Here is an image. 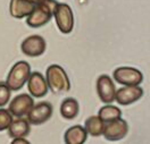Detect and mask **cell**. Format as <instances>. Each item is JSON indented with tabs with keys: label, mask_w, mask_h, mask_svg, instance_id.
<instances>
[{
	"label": "cell",
	"mask_w": 150,
	"mask_h": 144,
	"mask_svg": "<svg viewBox=\"0 0 150 144\" xmlns=\"http://www.w3.org/2000/svg\"><path fill=\"white\" fill-rule=\"evenodd\" d=\"M127 132H129V125L126 120H124L120 117L115 120L105 123L101 135H103V137L107 141L116 142V141L123 140L127 135Z\"/></svg>",
	"instance_id": "obj_5"
},
{
	"label": "cell",
	"mask_w": 150,
	"mask_h": 144,
	"mask_svg": "<svg viewBox=\"0 0 150 144\" xmlns=\"http://www.w3.org/2000/svg\"><path fill=\"white\" fill-rule=\"evenodd\" d=\"M35 5L30 0H10L9 13L14 18H24L31 14Z\"/></svg>",
	"instance_id": "obj_13"
},
{
	"label": "cell",
	"mask_w": 150,
	"mask_h": 144,
	"mask_svg": "<svg viewBox=\"0 0 150 144\" xmlns=\"http://www.w3.org/2000/svg\"><path fill=\"white\" fill-rule=\"evenodd\" d=\"M52 16H55L56 24L59 31L64 34H68L74 27V15L72 8L67 4H56Z\"/></svg>",
	"instance_id": "obj_4"
},
{
	"label": "cell",
	"mask_w": 150,
	"mask_h": 144,
	"mask_svg": "<svg viewBox=\"0 0 150 144\" xmlns=\"http://www.w3.org/2000/svg\"><path fill=\"white\" fill-rule=\"evenodd\" d=\"M11 120H13V115L9 112V110L0 108V132L7 129Z\"/></svg>",
	"instance_id": "obj_19"
},
{
	"label": "cell",
	"mask_w": 150,
	"mask_h": 144,
	"mask_svg": "<svg viewBox=\"0 0 150 144\" xmlns=\"http://www.w3.org/2000/svg\"><path fill=\"white\" fill-rule=\"evenodd\" d=\"M28 119L23 118V117H16V119H13L11 123L8 126V134L11 138H16V137H26L30 132H31V127Z\"/></svg>",
	"instance_id": "obj_14"
},
{
	"label": "cell",
	"mask_w": 150,
	"mask_h": 144,
	"mask_svg": "<svg viewBox=\"0 0 150 144\" xmlns=\"http://www.w3.org/2000/svg\"><path fill=\"white\" fill-rule=\"evenodd\" d=\"M103 125H105V123L98 116H91L85 120L84 128L89 135H91L93 137H98L103 134Z\"/></svg>",
	"instance_id": "obj_17"
},
{
	"label": "cell",
	"mask_w": 150,
	"mask_h": 144,
	"mask_svg": "<svg viewBox=\"0 0 150 144\" xmlns=\"http://www.w3.org/2000/svg\"><path fill=\"white\" fill-rule=\"evenodd\" d=\"M52 111L54 108L50 102H39L37 105H33L31 110L28 112V122L32 125H42L51 118Z\"/></svg>",
	"instance_id": "obj_6"
},
{
	"label": "cell",
	"mask_w": 150,
	"mask_h": 144,
	"mask_svg": "<svg viewBox=\"0 0 150 144\" xmlns=\"http://www.w3.org/2000/svg\"><path fill=\"white\" fill-rule=\"evenodd\" d=\"M28 89L30 94L34 98H42L48 93V84L46 78L39 72L30 74L28 79Z\"/></svg>",
	"instance_id": "obj_12"
},
{
	"label": "cell",
	"mask_w": 150,
	"mask_h": 144,
	"mask_svg": "<svg viewBox=\"0 0 150 144\" xmlns=\"http://www.w3.org/2000/svg\"><path fill=\"white\" fill-rule=\"evenodd\" d=\"M10 89L7 86L5 82H0V107L6 106L9 102L10 99Z\"/></svg>",
	"instance_id": "obj_20"
},
{
	"label": "cell",
	"mask_w": 150,
	"mask_h": 144,
	"mask_svg": "<svg viewBox=\"0 0 150 144\" xmlns=\"http://www.w3.org/2000/svg\"><path fill=\"white\" fill-rule=\"evenodd\" d=\"M56 4L57 1L55 0H47L42 4L35 5L34 9L31 11L28 16H26V24L33 29L45 26L52 17V13L56 7Z\"/></svg>",
	"instance_id": "obj_2"
},
{
	"label": "cell",
	"mask_w": 150,
	"mask_h": 144,
	"mask_svg": "<svg viewBox=\"0 0 150 144\" xmlns=\"http://www.w3.org/2000/svg\"><path fill=\"white\" fill-rule=\"evenodd\" d=\"M88 133L84 127L81 125H75L69 127L65 132L64 141L66 144H83L86 141Z\"/></svg>",
	"instance_id": "obj_15"
},
{
	"label": "cell",
	"mask_w": 150,
	"mask_h": 144,
	"mask_svg": "<svg viewBox=\"0 0 150 144\" xmlns=\"http://www.w3.org/2000/svg\"><path fill=\"white\" fill-rule=\"evenodd\" d=\"M31 2H33L34 5H39V4H42V2H45V1H47V0H30Z\"/></svg>",
	"instance_id": "obj_22"
},
{
	"label": "cell",
	"mask_w": 150,
	"mask_h": 144,
	"mask_svg": "<svg viewBox=\"0 0 150 144\" xmlns=\"http://www.w3.org/2000/svg\"><path fill=\"white\" fill-rule=\"evenodd\" d=\"M122 116V111L118 107L112 106L110 103H107L106 106H103V108H100L99 112H98V117L103 120V123H108L115 120L117 118H120Z\"/></svg>",
	"instance_id": "obj_18"
},
{
	"label": "cell",
	"mask_w": 150,
	"mask_h": 144,
	"mask_svg": "<svg viewBox=\"0 0 150 144\" xmlns=\"http://www.w3.org/2000/svg\"><path fill=\"white\" fill-rule=\"evenodd\" d=\"M115 92L116 87L112 79L108 75L103 74L100 75L97 79V93L103 103H112L115 100Z\"/></svg>",
	"instance_id": "obj_9"
},
{
	"label": "cell",
	"mask_w": 150,
	"mask_h": 144,
	"mask_svg": "<svg viewBox=\"0 0 150 144\" xmlns=\"http://www.w3.org/2000/svg\"><path fill=\"white\" fill-rule=\"evenodd\" d=\"M79 111H80V106L74 98H67L60 105V115L67 120L74 119L79 115Z\"/></svg>",
	"instance_id": "obj_16"
},
{
	"label": "cell",
	"mask_w": 150,
	"mask_h": 144,
	"mask_svg": "<svg viewBox=\"0 0 150 144\" xmlns=\"http://www.w3.org/2000/svg\"><path fill=\"white\" fill-rule=\"evenodd\" d=\"M30 74H31L30 64L28 61L21 60L11 67L5 83L10 89V91H18L28 82Z\"/></svg>",
	"instance_id": "obj_3"
},
{
	"label": "cell",
	"mask_w": 150,
	"mask_h": 144,
	"mask_svg": "<svg viewBox=\"0 0 150 144\" xmlns=\"http://www.w3.org/2000/svg\"><path fill=\"white\" fill-rule=\"evenodd\" d=\"M17 143H24V144H28L30 142H28V140H25L24 137H16V138H14L13 140V144H17Z\"/></svg>",
	"instance_id": "obj_21"
},
{
	"label": "cell",
	"mask_w": 150,
	"mask_h": 144,
	"mask_svg": "<svg viewBox=\"0 0 150 144\" xmlns=\"http://www.w3.org/2000/svg\"><path fill=\"white\" fill-rule=\"evenodd\" d=\"M33 105H34L33 98L28 93H23V94H18L17 96H15L11 100L8 110L15 117H23V116L28 115V112L31 110Z\"/></svg>",
	"instance_id": "obj_11"
},
{
	"label": "cell",
	"mask_w": 150,
	"mask_h": 144,
	"mask_svg": "<svg viewBox=\"0 0 150 144\" xmlns=\"http://www.w3.org/2000/svg\"><path fill=\"white\" fill-rule=\"evenodd\" d=\"M143 96V90L139 85H124L115 92V100L118 105L129 106L137 102Z\"/></svg>",
	"instance_id": "obj_10"
},
{
	"label": "cell",
	"mask_w": 150,
	"mask_h": 144,
	"mask_svg": "<svg viewBox=\"0 0 150 144\" xmlns=\"http://www.w3.org/2000/svg\"><path fill=\"white\" fill-rule=\"evenodd\" d=\"M48 89L55 94L66 93L71 90V82L64 68L59 65H50L46 72Z\"/></svg>",
	"instance_id": "obj_1"
},
{
	"label": "cell",
	"mask_w": 150,
	"mask_h": 144,
	"mask_svg": "<svg viewBox=\"0 0 150 144\" xmlns=\"http://www.w3.org/2000/svg\"><path fill=\"white\" fill-rule=\"evenodd\" d=\"M22 52L28 57H40L46 52V40L40 35H31L25 39L21 44Z\"/></svg>",
	"instance_id": "obj_8"
},
{
	"label": "cell",
	"mask_w": 150,
	"mask_h": 144,
	"mask_svg": "<svg viewBox=\"0 0 150 144\" xmlns=\"http://www.w3.org/2000/svg\"><path fill=\"white\" fill-rule=\"evenodd\" d=\"M114 79L122 85H139L143 81V75L139 69L133 67H118L114 70Z\"/></svg>",
	"instance_id": "obj_7"
}]
</instances>
